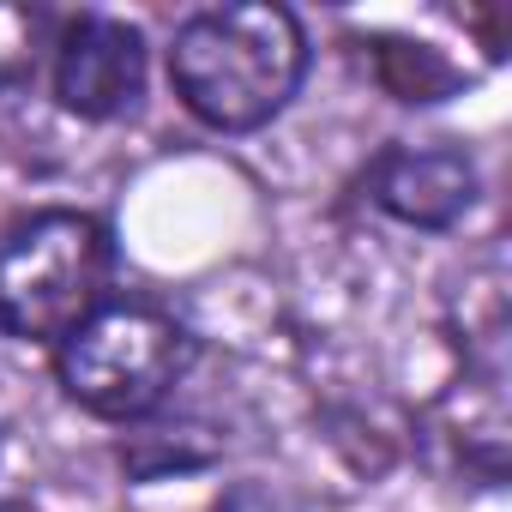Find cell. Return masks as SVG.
Returning <instances> with one entry per match:
<instances>
[{
  "label": "cell",
  "mask_w": 512,
  "mask_h": 512,
  "mask_svg": "<svg viewBox=\"0 0 512 512\" xmlns=\"http://www.w3.org/2000/svg\"><path fill=\"white\" fill-rule=\"evenodd\" d=\"M115 284V241L91 211H37L0 241V332L19 344L73 338Z\"/></svg>",
  "instance_id": "7a4b0ae2"
},
{
  "label": "cell",
  "mask_w": 512,
  "mask_h": 512,
  "mask_svg": "<svg viewBox=\"0 0 512 512\" xmlns=\"http://www.w3.org/2000/svg\"><path fill=\"white\" fill-rule=\"evenodd\" d=\"M145 91V37L115 13H79L55 43V103L79 121H121Z\"/></svg>",
  "instance_id": "277c9868"
},
{
  "label": "cell",
  "mask_w": 512,
  "mask_h": 512,
  "mask_svg": "<svg viewBox=\"0 0 512 512\" xmlns=\"http://www.w3.org/2000/svg\"><path fill=\"white\" fill-rule=\"evenodd\" d=\"M368 199L410 229H452L476 205V163L458 145H386L368 169Z\"/></svg>",
  "instance_id": "5b68a950"
},
{
  "label": "cell",
  "mask_w": 512,
  "mask_h": 512,
  "mask_svg": "<svg viewBox=\"0 0 512 512\" xmlns=\"http://www.w3.org/2000/svg\"><path fill=\"white\" fill-rule=\"evenodd\" d=\"M211 512H302V500L278 482H235V488H223V500Z\"/></svg>",
  "instance_id": "52a82bcc"
},
{
  "label": "cell",
  "mask_w": 512,
  "mask_h": 512,
  "mask_svg": "<svg viewBox=\"0 0 512 512\" xmlns=\"http://www.w3.org/2000/svg\"><path fill=\"white\" fill-rule=\"evenodd\" d=\"M187 362H193V338L175 314H163L157 302H115V296L73 338L55 344L61 392L103 422L151 416L175 392Z\"/></svg>",
  "instance_id": "3957f363"
},
{
  "label": "cell",
  "mask_w": 512,
  "mask_h": 512,
  "mask_svg": "<svg viewBox=\"0 0 512 512\" xmlns=\"http://www.w3.org/2000/svg\"><path fill=\"white\" fill-rule=\"evenodd\" d=\"M308 73V31L290 7L241 0L181 19L169 43L175 97L217 133H260L290 109Z\"/></svg>",
  "instance_id": "6da1fadb"
},
{
  "label": "cell",
  "mask_w": 512,
  "mask_h": 512,
  "mask_svg": "<svg viewBox=\"0 0 512 512\" xmlns=\"http://www.w3.org/2000/svg\"><path fill=\"white\" fill-rule=\"evenodd\" d=\"M49 49V13L25 0H0V97L37 79Z\"/></svg>",
  "instance_id": "8992f818"
}]
</instances>
